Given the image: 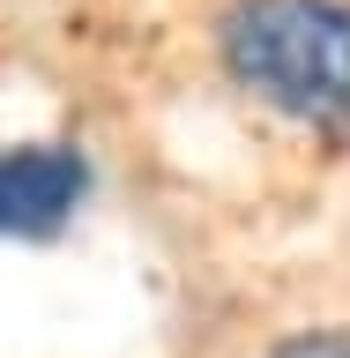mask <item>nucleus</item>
<instances>
[{"instance_id":"1","label":"nucleus","mask_w":350,"mask_h":358,"mask_svg":"<svg viewBox=\"0 0 350 358\" xmlns=\"http://www.w3.org/2000/svg\"><path fill=\"white\" fill-rule=\"evenodd\" d=\"M224 67L268 112L350 134V0H239L224 22Z\"/></svg>"},{"instance_id":"2","label":"nucleus","mask_w":350,"mask_h":358,"mask_svg":"<svg viewBox=\"0 0 350 358\" xmlns=\"http://www.w3.org/2000/svg\"><path fill=\"white\" fill-rule=\"evenodd\" d=\"M82 187L89 164L75 150H0V239H45Z\"/></svg>"},{"instance_id":"3","label":"nucleus","mask_w":350,"mask_h":358,"mask_svg":"<svg viewBox=\"0 0 350 358\" xmlns=\"http://www.w3.org/2000/svg\"><path fill=\"white\" fill-rule=\"evenodd\" d=\"M276 358H350V336H298V343H284Z\"/></svg>"}]
</instances>
